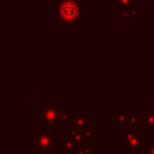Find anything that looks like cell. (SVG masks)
I'll return each instance as SVG.
<instances>
[{
    "label": "cell",
    "instance_id": "6da1fadb",
    "mask_svg": "<svg viewBox=\"0 0 154 154\" xmlns=\"http://www.w3.org/2000/svg\"><path fill=\"white\" fill-rule=\"evenodd\" d=\"M37 109H38L37 120L47 126L54 125L57 128H65L67 123H71L73 116L71 112H65L60 109L54 100H49L48 105L46 106L40 105Z\"/></svg>",
    "mask_w": 154,
    "mask_h": 154
},
{
    "label": "cell",
    "instance_id": "7a4b0ae2",
    "mask_svg": "<svg viewBox=\"0 0 154 154\" xmlns=\"http://www.w3.org/2000/svg\"><path fill=\"white\" fill-rule=\"evenodd\" d=\"M148 138L137 129H125L120 135V148L125 154H147Z\"/></svg>",
    "mask_w": 154,
    "mask_h": 154
},
{
    "label": "cell",
    "instance_id": "3957f363",
    "mask_svg": "<svg viewBox=\"0 0 154 154\" xmlns=\"http://www.w3.org/2000/svg\"><path fill=\"white\" fill-rule=\"evenodd\" d=\"M55 16L63 23H81L82 4L77 0H60L55 2Z\"/></svg>",
    "mask_w": 154,
    "mask_h": 154
},
{
    "label": "cell",
    "instance_id": "277c9868",
    "mask_svg": "<svg viewBox=\"0 0 154 154\" xmlns=\"http://www.w3.org/2000/svg\"><path fill=\"white\" fill-rule=\"evenodd\" d=\"M32 148L37 152V154H49L51 150L54 149V136L49 131V126L42 124L37 131L32 134Z\"/></svg>",
    "mask_w": 154,
    "mask_h": 154
},
{
    "label": "cell",
    "instance_id": "5b68a950",
    "mask_svg": "<svg viewBox=\"0 0 154 154\" xmlns=\"http://www.w3.org/2000/svg\"><path fill=\"white\" fill-rule=\"evenodd\" d=\"M65 136L71 138L72 141H75L77 143L78 147L84 146V144H93V142H89L83 132V129L79 128H75L72 125L65 126Z\"/></svg>",
    "mask_w": 154,
    "mask_h": 154
},
{
    "label": "cell",
    "instance_id": "8992f818",
    "mask_svg": "<svg viewBox=\"0 0 154 154\" xmlns=\"http://www.w3.org/2000/svg\"><path fill=\"white\" fill-rule=\"evenodd\" d=\"M141 126L146 128L149 134H154V112L146 109L141 116Z\"/></svg>",
    "mask_w": 154,
    "mask_h": 154
},
{
    "label": "cell",
    "instance_id": "52a82bcc",
    "mask_svg": "<svg viewBox=\"0 0 154 154\" xmlns=\"http://www.w3.org/2000/svg\"><path fill=\"white\" fill-rule=\"evenodd\" d=\"M119 13H120V22L122 23H130V22H132L134 18H141L142 17V12H138L136 10V7L123 8Z\"/></svg>",
    "mask_w": 154,
    "mask_h": 154
},
{
    "label": "cell",
    "instance_id": "ba28073f",
    "mask_svg": "<svg viewBox=\"0 0 154 154\" xmlns=\"http://www.w3.org/2000/svg\"><path fill=\"white\" fill-rule=\"evenodd\" d=\"M89 123L88 120V111H77L75 116H72L71 119V125L75 128H79L83 129L84 126H87V124Z\"/></svg>",
    "mask_w": 154,
    "mask_h": 154
},
{
    "label": "cell",
    "instance_id": "9c48e42d",
    "mask_svg": "<svg viewBox=\"0 0 154 154\" xmlns=\"http://www.w3.org/2000/svg\"><path fill=\"white\" fill-rule=\"evenodd\" d=\"M59 148L61 150H64L65 153H67V154H76V152L78 149V146L75 141H72L71 138L65 136V137L59 138Z\"/></svg>",
    "mask_w": 154,
    "mask_h": 154
},
{
    "label": "cell",
    "instance_id": "30bf717a",
    "mask_svg": "<svg viewBox=\"0 0 154 154\" xmlns=\"http://www.w3.org/2000/svg\"><path fill=\"white\" fill-rule=\"evenodd\" d=\"M141 126V116L136 111H126V126L125 129H137Z\"/></svg>",
    "mask_w": 154,
    "mask_h": 154
},
{
    "label": "cell",
    "instance_id": "8fae6325",
    "mask_svg": "<svg viewBox=\"0 0 154 154\" xmlns=\"http://www.w3.org/2000/svg\"><path fill=\"white\" fill-rule=\"evenodd\" d=\"M137 0H114V10L116 12H120L123 8L136 7Z\"/></svg>",
    "mask_w": 154,
    "mask_h": 154
},
{
    "label": "cell",
    "instance_id": "7c38bea8",
    "mask_svg": "<svg viewBox=\"0 0 154 154\" xmlns=\"http://www.w3.org/2000/svg\"><path fill=\"white\" fill-rule=\"evenodd\" d=\"M114 126L116 128L126 126V112H120V111L114 112Z\"/></svg>",
    "mask_w": 154,
    "mask_h": 154
},
{
    "label": "cell",
    "instance_id": "4fadbf2b",
    "mask_svg": "<svg viewBox=\"0 0 154 154\" xmlns=\"http://www.w3.org/2000/svg\"><path fill=\"white\" fill-rule=\"evenodd\" d=\"M83 132H84L87 140L89 142H93V138H94V123L93 122H89L87 124V126L83 128Z\"/></svg>",
    "mask_w": 154,
    "mask_h": 154
},
{
    "label": "cell",
    "instance_id": "5bb4252c",
    "mask_svg": "<svg viewBox=\"0 0 154 154\" xmlns=\"http://www.w3.org/2000/svg\"><path fill=\"white\" fill-rule=\"evenodd\" d=\"M76 154H94L93 144H84V146L78 147Z\"/></svg>",
    "mask_w": 154,
    "mask_h": 154
},
{
    "label": "cell",
    "instance_id": "9a60e30c",
    "mask_svg": "<svg viewBox=\"0 0 154 154\" xmlns=\"http://www.w3.org/2000/svg\"><path fill=\"white\" fill-rule=\"evenodd\" d=\"M147 109L154 112V99H150L147 101Z\"/></svg>",
    "mask_w": 154,
    "mask_h": 154
},
{
    "label": "cell",
    "instance_id": "2e32d148",
    "mask_svg": "<svg viewBox=\"0 0 154 154\" xmlns=\"http://www.w3.org/2000/svg\"><path fill=\"white\" fill-rule=\"evenodd\" d=\"M147 154H154V142L149 144V147H148V152H147Z\"/></svg>",
    "mask_w": 154,
    "mask_h": 154
},
{
    "label": "cell",
    "instance_id": "e0dca14e",
    "mask_svg": "<svg viewBox=\"0 0 154 154\" xmlns=\"http://www.w3.org/2000/svg\"><path fill=\"white\" fill-rule=\"evenodd\" d=\"M53 154H67V153H65V152L61 150L60 148H54V149H53Z\"/></svg>",
    "mask_w": 154,
    "mask_h": 154
},
{
    "label": "cell",
    "instance_id": "ac0fdd59",
    "mask_svg": "<svg viewBox=\"0 0 154 154\" xmlns=\"http://www.w3.org/2000/svg\"><path fill=\"white\" fill-rule=\"evenodd\" d=\"M153 138H154V134H153Z\"/></svg>",
    "mask_w": 154,
    "mask_h": 154
}]
</instances>
